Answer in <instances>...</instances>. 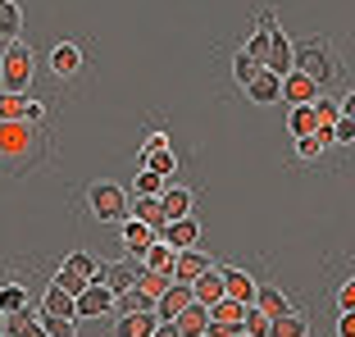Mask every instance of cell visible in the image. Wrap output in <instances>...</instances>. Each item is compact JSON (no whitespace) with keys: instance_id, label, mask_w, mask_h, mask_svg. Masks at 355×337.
<instances>
[{"instance_id":"ffe728a7","label":"cell","mask_w":355,"mask_h":337,"mask_svg":"<svg viewBox=\"0 0 355 337\" xmlns=\"http://www.w3.org/2000/svg\"><path fill=\"white\" fill-rule=\"evenodd\" d=\"M260 315H269V319H278V315H287L292 310V301L278 292V287H255V301H251Z\"/></svg>"},{"instance_id":"4316f807","label":"cell","mask_w":355,"mask_h":337,"mask_svg":"<svg viewBox=\"0 0 355 337\" xmlns=\"http://www.w3.org/2000/svg\"><path fill=\"white\" fill-rule=\"evenodd\" d=\"M305 333H310V324H305L301 310H287V315H278V319H273V328H269V337H305Z\"/></svg>"},{"instance_id":"ab89813d","label":"cell","mask_w":355,"mask_h":337,"mask_svg":"<svg viewBox=\"0 0 355 337\" xmlns=\"http://www.w3.org/2000/svg\"><path fill=\"white\" fill-rule=\"evenodd\" d=\"M296 155H301V159H319V155H324V141L314 137V132H310V137H296Z\"/></svg>"},{"instance_id":"836d02e7","label":"cell","mask_w":355,"mask_h":337,"mask_svg":"<svg viewBox=\"0 0 355 337\" xmlns=\"http://www.w3.org/2000/svg\"><path fill=\"white\" fill-rule=\"evenodd\" d=\"M137 196H159V191H164V178H159L155 168H137Z\"/></svg>"},{"instance_id":"1f68e13d","label":"cell","mask_w":355,"mask_h":337,"mask_svg":"<svg viewBox=\"0 0 355 337\" xmlns=\"http://www.w3.org/2000/svg\"><path fill=\"white\" fill-rule=\"evenodd\" d=\"M23 306H32V301H28V292H23L19 283L0 287V310H5V315H14V310H23Z\"/></svg>"},{"instance_id":"30bf717a","label":"cell","mask_w":355,"mask_h":337,"mask_svg":"<svg viewBox=\"0 0 355 337\" xmlns=\"http://www.w3.org/2000/svg\"><path fill=\"white\" fill-rule=\"evenodd\" d=\"M187 301H191V283H178V278H173V283L164 287V296L155 301V319H159V324H168V319L187 306Z\"/></svg>"},{"instance_id":"5bb4252c","label":"cell","mask_w":355,"mask_h":337,"mask_svg":"<svg viewBox=\"0 0 355 337\" xmlns=\"http://www.w3.org/2000/svg\"><path fill=\"white\" fill-rule=\"evenodd\" d=\"M5 337H46V333H42V315H37L32 306L5 315Z\"/></svg>"},{"instance_id":"b9f144b4","label":"cell","mask_w":355,"mask_h":337,"mask_svg":"<svg viewBox=\"0 0 355 337\" xmlns=\"http://www.w3.org/2000/svg\"><path fill=\"white\" fill-rule=\"evenodd\" d=\"M23 123H32V128L46 123V105L42 101H23Z\"/></svg>"},{"instance_id":"d590c367","label":"cell","mask_w":355,"mask_h":337,"mask_svg":"<svg viewBox=\"0 0 355 337\" xmlns=\"http://www.w3.org/2000/svg\"><path fill=\"white\" fill-rule=\"evenodd\" d=\"M260 69H264V64H260V60H251V55H246V51H241V55H237V60H232V78H237V83H241V87L251 83V78H255V74H260Z\"/></svg>"},{"instance_id":"f35d334b","label":"cell","mask_w":355,"mask_h":337,"mask_svg":"<svg viewBox=\"0 0 355 337\" xmlns=\"http://www.w3.org/2000/svg\"><path fill=\"white\" fill-rule=\"evenodd\" d=\"M55 287H60V292H69V296H78L87 287V278H78L73 269H60V274H55Z\"/></svg>"},{"instance_id":"3957f363","label":"cell","mask_w":355,"mask_h":337,"mask_svg":"<svg viewBox=\"0 0 355 337\" xmlns=\"http://www.w3.org/2000/svg\"><path fill=\"white\" fill-rule=\"evenodd\" d=\"M87 205H92V214L101 223H123L128 214H132V205H128V191L119 187V182H92V191H87Z\"/></svg>"},{"instance_id":"d4e9b609","label":"cell","mask_w":355,"mask_h":337,"mask_svg":"<svg viewBox=\"0 0 355 337\" xmlns=\"http://www.w3.org/2000/svg\"><path fill=\"white\" fill-rule=\"evenodd\" d=\"M155 324H159V319L150 315V310H141V315H123V319H119V337H150Z\"/></svg>"},{"instance_id":"f546056e","label":"cell","mask_w":355,"mask_h":337,"mask_svg":"<svg viewBox=\"0 0 355 337\" xmlns=\"http://www.w3.org/2000/svg\"><path fill=\"white\" fill-rule=\"evenodd\" d=\"M168 283H173V274H155V269H141V274H137V292H146L150 301H159Z\"/></svg>"},{"instance_id":"83f0119b","label":"cell","mask_w":355,"mask_h":337,"mask_svg":"<svg viewBox=\"0 0 355 337\" xmlns=\"http://www.w3.org/2000/svg\"><path fill=\"white\" fill-rule=\"evenodd\" d=\"M287 128H292V137H310V132H319V114H314V105H292Z\"/></svg>"},{"instance_id":"e0dca14e","label":"cell","mask_w":355,"mask_h":337,"mask_svg":"<svg viewBox=\"0 0 355 337\" xmlns=\"http://www.w3.org/2000/svg\"><path fill=\"white\" fill-rule=\"evenodd\" d=\"M137 274H141V264H114V269H101L96 283H105L119 296V292H128V287H137Z\"/></svg>"},{"instance_id":"681fc988","label":"cell","mask_w":355,"mask_h":337,"mask_svg":"<svg viewBox=\"0 0 355 337\" xmlns=\"http://www.w3.org/2000/svg\"><path fill=\"white\" fill-rule=\"evenodd\" d=\"M0 333H5V310H0Z\"/></svg>"},{"instance_id":"7402d4cb","label":"cell","mask_w":355,"mask_h":337,"mask_svg":"<svg viewBox=\"0 0 355 337\" xmlns=\"http://www.w3.org/2000/svg\"><path fill=\"white\" fill-rule=\"evenodd\" d=\"M173 255H178L173 246H164V242L155 237V242L141 251V269H155V274H173Z\"/></svg>"},{"instance_id":"f907efd6","label":"cell","mask_w":355,"mask_h":337,"mask_svg":"<svg viewBox=\"0 0 355 337\" xmlns=\"http://www.w3.org/2000/svg\"><path fill=\"white\" fill-rule=\"evenodd\" d=\"M0 337H5V333H0Z\"/></svg>"},{"instance_id":"74e56055","label":"cell","mask_w":355,"mask_h":337,"mask_svg":"<svg viewBox=\"0 0 355 337\" xmlns=\"http://www.w3.org/2000/svg\"><path fill=\"white\" fill-rule=\"evenodd\" d=\"M273 32H278V28H273ZM273 32H269V28H255V37L246 42V55H251V60H260V64H264V55H269V37H273Z\"/></svg>"},{"instance_id":"bcb514c9","label":"cell","mask_w":355,"mask_h":337,"mask_svg":"<svg viewBox=\"0 0 355 337\" xmlns=\"http://www.w3.org/2000/svg\"><path fill=\"white\" fill-rule=\"evenodd\" d=\"M337 337H355V310H342V319H337Z\"/></svg>"},{"instance_id":"277c9868","label":"cell","mask_w":355,"mask_h":337,"mask_svg":"<svg viewBox=\"0 0 355 337\" xmlns=\"http://www.w3.org/2000/svg\"><path fill=\"white\" fill-rule=\"evenodd\" d=\"M292 51H296V74L314 78V83H328L337 74V60L324 42H305V46H292Z\"/></svg>"},{"instance_id":"2e32d148","label":"cell","mask_w":355,"mask_h":337,"mask_svg":"<svg viewBox=\"0 0 355 337\" xmlns=\"http://www.w3.org/2000/svg\"><path fill=\"white\" fill-rule=\"evenodd\" d=\"M191 301H200V306L223 301V274H219V269H205L200 278H191Z\"/></svg>"},{"instance_id":"9a60e30c","label":"cell","mask_w":355,"mask_h":337,"mask_svg":"<svg viewBox=\"0 0 355 337\" xmlns=\"http://www.w3.org/2000/svg\"><path fill=\"white\" fill-rule=\"evenodd\" d=\"M223 274V296L228 301H241V306H251L255 301V278L241 274V269H219Z\"/></svg>"},{"instance_id":"e575fe53","label":"cell","mask_w":355,"mask_h":337,"mask_svg":"<svg viewBox=\"0 0 355 337\" xmlns=\"http://www.w3.org/2000/svg\"><path fill=\"white\" fill-rule=\"evenodd\" d=\"M64 269H73V274H78V278H87V283H96V274H101V264H96L92 255H83V251L69 255V260H64Z\"/></svg>"},{"instance_id":"60d3db41","label":"cell","mask_w":355,"mask_h":337,"mask_svg":"<svg viewBox=\"0 0 355 337\" xmlns=\"http://www.w3.org/2000/svg\"><path fill=\"white\" fill-rule=\"evenodd\" d=\"M146 168H155L159 178H168V173H173V155H168V150H155V155H146Z\"/></svg>"},{"instance_id":"f6af8a7d","label":"cell","mask_w":355,"mask_h":337,"mask_svg":"<svg viewBox=\"0 0 355 337\" xmlns=\"http://www.w3.org/2000/svg\"><path fill=\"white\" fill-rule=\"evenodd\" d=\"M337 306H342V310H355V278H346V283H342V292H337Z\"/></svg>"},{"instance_id":"d6986e66","label":"cell","mask_w":355,"mask_h":337,"mask_svg":"<svg viewBox=\"0 0 355 337\" xmlns=\"http://www.w3.org/2000/svg\"><path fill=\"white\" fill-rule=\"evenodd\" d=\"M42 315H55V319H78V296L60 292V287L51 283V292H46V301H42Z\"/></svg>"},{"instance_id":"8fae6325","label":"cell","mask_w":355,"mask_h":337,"mask_svg":"<svg viewBox=\"0 0 355 337\" xmlns=\"http://www.w3.org/2000/svg\"><path fill=\"white\" fill-rule=\"evenodd\" d=\"M159 242L173 246V251H187V246H196V219H168L164 228H159Z\"/></svg>"},{"instance_id":"c3c4849f","label":"cell","mask_w":355,"mask_h":337,"mask_svg":"<svg viewBox=\"0 0 355 337\" xmlns=\"http://www.w3.org/2000/svg\"><path fill=\"white\" fill-rule=\"evenodd\" d=\"M150 337H182V333H178L173 324H155V333H150Z\"/></svg>"},{"instance_id":"9c48e42d","label":"cell","mask_w":355,"mask_h":337,"mask_svg":"<svg viewBox=\"0 0 355 337\" xmlns=\"http://www.w3.org/2000/svg\"><path fill=\"white\" fill-rule=\"evenodd\" d=\"M205 269H214V264H209V255L196 251V246H187V251L173 255V278H178V283H191V278H200Z\"/></svg>"},{"instance_id":"7bdbcfd3","label":"cell","mask_w":355,"mask_h":337,"mask_svg":"<svg viewBox=\"0 0 355 337\" xmlns=\"http://www.w3.org/2000/svg\"><path fill=\"white\" fill-rule=\"evenodd\" d=\"M333 141H342V146L355 141V119H337V123H333Z\"/></svg>"},{"instance_id":"ba28073f","label":"cell","mask_w":355,"mask_h":337,"mask_svg":"<svg viewBox=\"0 0 355 337\" xmlns=\"http://www.w3.org/2000/svg\"><path fill=\"white\" fill-rule=\"evenodd\" d=\"M264 69L269 74H278V78H287L296 69V51H292V42L282 37V32H273L269 37V55H264Z\"/></svg>"},{"instance_id":"44dd1931","label":"cell","mask_w":355,"mask_h":337,"mask_svg":"<svg viewBox=\"0 0 355 337\" xmlns=\"http://www.w3.org/2000/svg\"><path fill=\"white\" fill-rule=\"evenodd\" d=\"M51 69H55V74H60V78H73L78 69H83V51H78L73 42L55 46V51H51Z\"/></svg>"},{"instance_id":"603a6c76","label":"cell","mask_w":355,"mask_h":337,"mask_svg":"<svg viewBox=\"0 0 355 337\" xmlns=\"http://www.w3.org/2000/svg\"><path fill=\"white\" fill-rule=\"evenodd\" d=\"M155 237H159V232H150L141 219H132V214L123 219V242H128V251H132V255H141L150 242H155Z\"/></svg>"},{"instance_id":"8d00e7d4","label":"cell","mask_w":355,"mask_h":337,"mask_svg":"<svg viewBox=\"0 0 355 337\" xmlns=\"http://www.w3.org/2000/svg\"><path fill=\"white\" fill-rule=\"evenodd\" d=\"M73 324H78V319H55V315H42V333H46V337H78V333H73Z\"/></svg>"},{"instance_id":"52a82bcc","label":"cell","mask_w":355,"mask_h":337,"mask_svg":"<svg viewBox=\"0 0 355 337\" xmlns=\"http://www.w3.org/2000/svg\"><path fill=\"white\" fill-rule=\"evenodd\" d=\"M168 324H173L182 337H205V328H209V306H200V301H187V306L178 310Z\"/></svg>"},{"instance_id":"f1b7e54d","label":"cell","mask_w":355,"mask_h":337,"mask_svg":"<svg viewBox=\"0 0 355 337\" xmlns=\"http://www.w3.org/2000/svg\"><path fill=\"white\" fill-rule=\"evenodd\" d=\"M19 28H23V14L14 0H0V37L5 42H19Z\"/></svg>"},{"instance_id":"4fadbf2b","label":"cell","mask_w":355,"mask_h":337,"mask_svg":"<svg viewBox=\"0 0 355 337\" xmlns=\"http://www.w3.org/2000/svg\"><path fill=\"white\" fill-rule=\"evenodd\" d=\"M246 96H251L255 105H269V101H282V78L269 74V69H260V74L246 83Z\"/></svg>"},{"instance_id":"8992f818","label":"cell","mask_w":355,"mask_h":337,"mask_svg":"<svg viewBox=\"0 0 355 337\" xmlns=\"http://www.w3.org/2000/svg\"><path fill=\"white\" fill-rule=\"evenodd\" d=\"M114 310V292L105 283H87L83 292H78V319H101Z\"/></svg>"},{"instance_id":"ee69618b","label":"cell","mask_w":355,"mask_h":337,"mask_svg":"<svg viewBox=\"0 0 355 337\" xmlns=\"http://www.w3.org/2000/svg\"><path fill=\"white\" fill-rule=\"evenodd\" d=\"M155 150H168V137H164V132H150V137H146V146H141V159L155 155Z\"/></svg>"},{"instance_id":"d6a6232c","label":"cell","mask_w":355,"mask_h":337,"mask_svg":"<svg viewBox=\"0 0 355 337\" xmlns=\"http://www.w3.org/2000/svg\"><path fill=\"white\" fill-rule=\"evenodd\" d=\"M314 114H319V123L333 128L337 119H342V101H337V96H314Z\"/></svg>"},{"instance_id":"ac0fdd59","label":"cell","mask_w":355,"mask_h":337,"mask_svg":"<svg viewBox=\"0 0 355 337\" xmlns=\"http://www.w3.org/2000/svg\"><path fill=\"white\" fill-rule=\"evenodd\" d=\"M132 219H141L150 232H159L168 223V214H164V205H159V196H137V205H132Z\"/></svg>"},{"instance_id":"484cf974","label":"cell","mask_w":355,"mask_h":337,"mask_svg":"<svg viewBox=\"0 0 355 337\" xmlns=\"http://www.w3.org/2000/svg\"><path fill=\"white\" fill-rule=\"evenodd\" d=\"M114 310H119V315H141V310H150V315H155V301H150L146 292L128 287V292H119V296H114Z\"/></svg>"},{"instance_id":"7a4b0ae2","label":"cell","mask_w":355,"mask_h":337,"mask_svg":"<svg viewBox=\"0 0 355 337\" xmlns=\"http://www.w3.org/2000/svg\"><path fill=\"white\" fill-rule=\"evenodd\" d=\"M32 69H37V55H32L28 42H5V55H0V92L23 96L32 83Z\"/></svg>"},{"instance_id":"cb8c5ba5","label":"cell","mask_w":355,"mask_h":337,"mask_svg":"<svg viewBox=\"0 0 355 337\" xmlns=\"http://www.w3.org/2000/svg\"><path fill=\"white\" fill-rule=\"evenodd\" d=\"M159 205H164L168 219H187L191 214V191L187 187H164L159 191Z\"/></svg>"},{"instance_id":"7c38bea8","label":"cell","mask_w":355,"mask_h":337,"mask_svg":"<svg viewBox=\"0 0 355 337\" xmlns=\"http://www.w3.org/2000/svg\"><path fill=\"white\" fill-rule=\"evenodd\" d=\"M314 96H319V83H314V78L296 74V69L282 78V101H292V105H314Z\"/></svg>"},{"instance_id":"6da1fadb","label":"cell","mask_w":355,"mask_h":337,"mask_svg":"<svg viewBox=\"0 0 355 337\" xmlns=\"http://www.w3.org/2000/svg\"><path fill=\"white\" fill-rule=\"evenodd\" d=\"M42 150V128L23 123V119H0V159L5 164H28Z\"/></svg>"},{"instance_id":"7dc6e473","label":"cell","mask_w":355,"mask_h":337,"mask_svg":"<svg viewBox=\"0 0 355 337\" xmlns=\"http://www.w3.org/2000/svg\"><path fill=\"white\" fill-rule=\"evenodd\" d=\"M342 119H355V92L342 96Z\"/></svg>"},{"instance_id":"5b68a950","label":"cell","mask_w":355,"mask_h":337,"mask_svg":"<svg viewBox=\"0 0 355 337\" xmlns=\"http://www.w3.org/2000/svg\"><path fill=\"white\" fill-rule=\"evenodd\" d=\"M241 319H246V306L241 301H214L209 306V328H205V337H237L241 333Z\"/></svg>"},{"instance_id":"4dcf8cb0","label":"cell","mask_w":355,"mask_h":337,"mask_svg":"<svg viewBox=\"0 0 355 337\" xmlns=\"http://www.w3.org/2000/svg\"><path fill=\"white\" fill-rule=\"evenodd\" d=\"M269 328H273V319H269V315H260L255 306H246V319H241V333H246V337H269Z\"/></svg>"}]
</instances>
